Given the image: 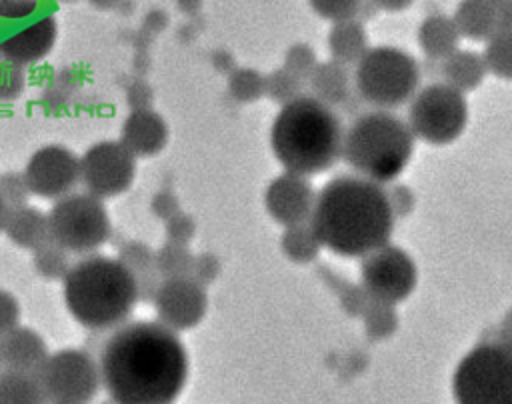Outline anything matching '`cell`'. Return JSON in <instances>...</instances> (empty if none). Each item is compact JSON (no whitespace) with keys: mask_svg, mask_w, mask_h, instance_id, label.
Segmentation results:
<instances>
[{"mask_svg":"<svg viewBox=\"0 0 512 404\" xmlns=\"http://www.w3.org/2000/svg\"><path fill=\"white\" fill-rule=\"evenodd\" d=\"M310 6L320 18L326 20H350L362 6V0H310Z\"/></svg>","mask_w":512,"mask_h":404,"instance_id":"33","label":"cell"},{"mask_svg":"<svg viewBox=\"0 0 512 404\" xmlns=\"http://www.w3.org/2000/svg\"><path fill=\"white\" fill-rule=\"evenodd\" d=\"M512 32V0H496V32Z\"/></svg>","mask_w":512,"mask_h":404,"instance_id":"43","label":"cell"},{"mask_svg":"<svg viewBox=\"0 0 512 404\" xmlns=\"http://www.w3.org/2000/svg\"><path fill=\"white\" fill-rule=\"evenodd\" d=\"M100 374L114 404H172L188 378V354L174 330L136 320L114 328L100 348Z\"/></svg>","mask_w":512,"mask_h":404,"instance_id":"1","label":"cell"},{"mask_svg":"<svg viewBox=\"0 0 512 404\" xmlns=\"http://www.w3.org/2000/svg\"><path fill=\"white\" fill-rule=\"evenodd\" d=\"M412 0H374L376 6L384 8V10H390V12H396V10H402L406 6H410Z\"/></svg>","mask_w":512,"mask_h":404,"instance_id":"44","label":"cell"},{"mask_svg":"<svg viewBox=\"0 0 512 404\" xmlns=\"http://www.w3.org/2000/svg\"><path fill=\"white\" fill-rule=\"evenodd\" d=\"M482 58L486 70H492L504 80H512V32L498 30L488 36Z\"/></svg>","mask_w":512,"mask_h":404,"instance_id":"27","label":"cell"},{"mask_svg":"<svg viewBox=\"0 0 512 404\" xmlns=\"http://www.w3.org/2000/svg\"><path fill=\"white\" fill-rule=\"evenodd\" d=\"M414 134L388 110L360 114L344 132L342 158L360 176L378 184L394 180L410 162Z\"/></svg>","mask_w":512,"mask_h":404,"instance_id":"5","label":"cell"},{"mask_svg":"<svg viewBox=\"0 0 512 404\" xmlns=\"http://www.w3.org/2000/svg\"><path fill=\"white\" fill-rule=\"evenodd\" d=\"M24 68L0 60V102L18 100L24 92Z\"/></svg>","mask_w":512,"mask_h":404,"instance_id":"32","label":"cell"},{"mask_svg":"<svg viewBox=\"0 0 512 404\" xmlns=\"http://www.w3.org/2000/svg\"><path fill=\"white\" fill-rule=\"evenodd\" d=\"M58 26L54 16L46 14L32 24L20 28L18 32L0 38V60L12 62L16 66H30L46 58L56 42Z\"/></svg>","mask_w":512,"mask_h":404,"instance_id":"16","label":"cell"},{"mask_svg":"<svg viewBox=\"0 0 512 404\" xmlns=\"http://www.w3.org/2000/svg\"><path fill=\"white\" fill-rule=\"evenodd\" d=\"M20 322V302L14 294L0 288V336L16 328Z\"/></svg>","mask_w":512,"mask_h":404,"instance_id":"37","label":"cell"},{"mask_svg":"<svg viewBox=\"0 0 512 404\" xmlns=\"http://www.w3.org/2000/svg\"><path fill=\"white\" fill-rule=\"evenodd\" d=\"M38 10V0H0L2 20H22Z\"/></svg>","mask_w":512,"mask_h":404,"instance_id":"40","label":"cell"},{"mask_svg":"<svg viewBox=\"0 0 512 404\" xmlns=\"http://www.w3.org/2000/svg\"><path fill=\"white\" fill-rule=\"evenodd\" d=\"M308 80H310L312 96H316L318 100H322L330 106L344 104L350 96L346 66L336 60L316 64L314 70L310 72Z\"/></svg>","mask_w":512,"mask_h":404,"instance_id":"22","label":"cell"},{"mask_svg":"<svg viewBox=\"0 0 512 404\" xmlns=\"http://www.w3.org/2000/svg\"><path fill=\"white\" fill-rule=\"evenodd\" d=\"M314 52L304 46V44H298V46H292L288 56H286V68L290 74H294L296 78H308L310 72L314 70Z\"/></svg>","mask_w":512,"mask_h":404,"instance_id":"36","label":"cell"},{"mask_svg":"<svg viewBox=\"0 0 512 404\" xmlns=\"http://www.w3.org/2000/svg\"><path fill=\"white\" fill-rule=\"evenodd\" d=\"M458 30L452 18L434 14L420 24L418 42L430 58H446L458 50Z\"/></svg>","mask_w":512,"mask_h":404,"instance_id":"25","label":"cell"},{"mask_svg":"<svg viewBox=\"0 0 512 404\" xmlns=\"http://www.w3.org/2000/svg\"><path fill=\"white\" fill-rule=\"evenodd\" d=\"M90 4H94L96 8H112L116 0H90Z\"/></svg>","mask_w":512,"mask_h":404,"instance_id":"45","label":"cell"},{"mask_svg":"<svg viewBox=\"0 0 512 404\" xmlns=\"http://www.w3.org/2000/svg\"><path fill=\"white\" fill-rule=\"evenodd\" d=\"M314 198L304 176L286 172L268 186L266 208L276 222L288 228L310 220Z\"/></svg>","mask_w":512,"mask_h":404,"instance_id":"15","label":"cell"},{"mask_svg":"<svg viewBox=\"0 0 512 404\" xmlns=\"http://www.w3.org/2000/svg\"><path fill=\"white\" fill-rule=\"evenodd\" d=\"M126 104L130 106V110L150 108V104H152V90H150V86L144 80H134L126 88Z\"/></svg>","mask_w":512,"mask_h":404,"instance_id":"42","label":"cell"},{"mask_svg":"<svg viewBox=\"0 0 512 404\" xmlns=\"http://www.w3.org/2000/svg\"><path fill=\"white\" fill-rule=\"evenodd\" d=\"M298 84H300V78H296L288 70H278L268 80H264V90L268 88L270 98L288 102L294 96H298Z\"/></svg>","mask_w":512,"mask_h":404,"instance_id":"35","label":"cell"},{"mask_svg":"<svg viewBox=\"0 0 512 404\" xmlns=\"http://www.w3.org/2000/svg\"><path fill=\"white\" fill-rule=\"evenodd\" d=\"M194 256L188 252L186 244H176V242H166L156 250V266L160 278H180V276H190Z\"/></svg>","mask_w":512,"mask_h":404,"instance_id":"29","label":"cell"},{"mask_svg":"<svg viewBox=\"0 0 512 404\" xmlns=\"http://www.w3.org/2000/svg\"><path fill=\"white\" fill-rule=\"evenodd\" d=\"M30 188L26 184L24 174L18 172H4L0 174V198L6 208L28 204Z\"/></svg>","mask_w":512,"mask_h":404,"instance_id":"31","label":"cell"},{"mask_svg":"<svg viewBox=\"0 0 512 404\" xmlns=\"http://www.w3.org/2000/svg\"><path fill=\"white\" fill-rule=\"evenodd\" d=\"M150 210L156 218H162V220H168L172 218L174 214L180 212L178 208V198L170 192V190H160L152 196V202H150Z\"/></svg>","mask_w":512,"mask_h":404,"instance_id":"41","label":"cell"},{"mask_svg":"<svg viewBox=\"0 0 512 404\" xmlns=\"http://www.w3.org/2000/svg\"><path fill=\"white\" fill-rule=\"evenodd\" d=\"M62 296L78 324L104 332L128 322L138 302V288L118 258L88 254L68 268Z\"/></svg>","mask_w":512,"mask_h":404,"instance_id":"4","label":"cell"},{"mask_svg":"<svg viewBox=\"0 0 512 404\" xmlns=\"http://www.w3.org/2000/svg\"><path fill=\"white\" fill-rule=\"evenodd\" d=\"M104 404H114V402H112V400H110V402H104Z\"/></svg>","mask_w":512,"mask_h":404,"instance_id":"47","label":"cell"},{"mask_svg":"<svg viewBox=\"0 0 512 404\" xmlns=\"http://www.w3.org/2000/svg\"><path fill=\"white\" fill-rule=\"evenodd\" d=\"M168 140V126L164 118L152 108L130 110L122 122L120 142L134 156H154L158 154Z\"/></svg>","mask_w":512,"mask_h":404,"instance_id":"18","label":"cell"},{"mask_svg":"<svg viewBox=\"0 0 512 404\" xmlns=\"http://www.w3.org/2000/svg\"><path fill=\"white\" fill-rule=\"evenodd\" d=\"M118 260L132 274L138 288V300H152L162 282L156 266V252L144 242L126 240L118 248Z\"/></svg>","mask_w":512,"mask_h":404,"instance_id":"20","label":"cell"},{"mask_svg":"<svg viewBox=\"0 0 512 404\" xmlns=\"http://www.w3.org/2000/svg\"><path fill=\"white\" fill-rule=\"evenodd\" d=\"M194 236V220L182 212L166 220V238L176 244H188Z\"/></svg>","mask_w":512,"mask_h":404,"instance_id":"38","label":"cell"},{"mask_svg":"<svg viewBox=\"0 0 512 404\" xmlns=\"http://www.w3.org/2000/svg\"><path fill=\"white\" fill-rule=\"evenodd\" d=\"M216 276H218V262H216L214 256H210V254L194 256L192 270H190L192 280H196L198 284L204 286V284L212 282Z\"/></svg>","mask_w":512,"mask_h":404,"instance_id":"39","label":"cell"},{"mask_svg":"<svg viewBox=\"0 0 512 404\" xmlns=\"http://www.w3.org/2000/svg\"><path fill=\"white\" fill-rule=\"evenodd\" d=\"M134 176L136 156L120 140H100L80 156V180L100 200L124 194Z\"/></svg>","mask_w":512,"mask_h":404,"instance_id":"11","label":"cell"},{"mask_svg":"<svg viewBox=\"0 0 512 404\" xmlns=\"http://www.w3.org/2000/svg\"><path fill=\"white\" fill-rule=\"evenodd\" d=\"M158 322L174 332L194 328L206 312V292L190 276L164 278L152 298Z\"/></svg>","mask_w":512,"mask_h":404,"instance_id":"14","label":"cell"},{"mask_svg":"<svg viewBox=\"0 0 512 404\" xmlns=\"http://www.w3.org/2000/svg\"><path fill=\"white\" fill-rule=\"evenodd\" d=\"M2 230L12 244L32 252L52 240L48 214L30 204L6 208Z\"/></svg>","mask_w":512,"mask_h":404,"instance_id":"19","label":"cell"},{"mask_svg":"<svg viewBox=\"0 0 512 404\" xmlns=\"http://www.w3.org/2000/svg\"><path fill=\"white\" fill-rule=\"evenodd\" d=\"M32 266L36 274L46 280H62L72 264L68 260V250H64L54 240H50L44 246L34 250Z\"/></svg>","mask_w":512,"mask_h":404,"instance_id":"28","label":"cell"},{"mask_svg":"<svg viewBox=\"0 0 512 404\" xmlns=\"http://www.w3.org/2000/svg\"><path fill=\"white\" fill-rule=\"evenodd\" d=\"M38 376L50 404H88L102 388L98 360L80 348H64L50 354Z\"/></svg>","mask_w":512,"mask_h":404,"instance_id":"10","label":"cell"},{"mask_svg":"<svg viewBox=\"0 0 512 404\" xmlns=\"http://www.w3.org/2000/svg\"><path fill=\"white\" fill-rule=\"evenodd\" d=\"M0 404H48L40 376L0 368Z\"/></svg>","mask_w":512,"mask_h":404,"instance_id":"23","label":"cell"},{"mask_svg":"<svg viewBox=\"0 0 512 404\" xmlns=\"http://www.w3.org/2000/svg\"><path fill=\"white\" fill-rule=\"evenodd\" d=\"M48 356L46 342L32 328L16 326L0 336V364L4 370L38 374Z\"/></svg>","mask_w":512,"mask_h":404,"instance_id":"17","label":"cell"},{"mask_svg":"<svg viewBox=\"0 0 512 404\" xmlns=\"http://www.w3.org/2000/svg\"><path fill=\"white\" fill-rule=\"evenodd\" d=\"M344 128L330 104L312 94H298L278 110L270 146L286 172L312 176L328 170L342 156Z\"/></svg>","mask_w":512,"mask_h":404,"instance_id":"3","label":"cell"},{"mask_svg":"<svg viewBox=\"0 0 512 404\" xmlns=\"http://www.w3.org/2000/svg\"><path fill=\"white\" fill-rule=\"evenodd\" d=\"M442 74L446 84L454 86L460 92H466L482 82L486 74V64L484 58L476 52L454 50L450 56L444 58Z\"/></svg>","mask_w":512,"mask_h":404,"instance_id":"24","label":"cell"},{"mask_svg":"<svg viewBox=\"0 0 512 404\" xmlns=\"http://www.w3.org/2000/svg\"><path fill=\"white\" fill-rule=\"evenodd\" d=\"M0 368H2V364H0Z\"/></svg>","mask_w":512,"mask_h":404,"instance_id":"48","label":"cell"},{"mask_svg":"<svg viewBox=\"0 0 512 404\" xmlns=\"http://www.w3.org/2000/svg\"><path fill=\"white\" fill-rule=\"evenodd\" d=\"M420 82L416 60L394 46L368 48L356 62V92L368 104L380 110L396 108L408 102Z\"/></svg>","mask_w":512,"mask_h":404,"instance_id":"6","label":"cell"},{"mask_svg":"<svg viewBox=\"0 0 512 404\" xmlns=\"http://www.w3.org/2000/svg\"><path fill=\"white\" fill-rule=\"evenodd\" d=\"M468 122V104L464 92L446 82H434L422 88L410 106L408 126L414 136L442 146L456 140Z\"/></svg>","mask_w":512,"mask_h":404,"instance_id":"9","label":"cell"},{"mask_svg":"<svg viewBox=\"0 0 512 404\" xmlns=\"http://www.w3.org/2000/svg\"><path fill=\"white\" fill-rule=\"evenodd\" d=\"M24 178L30 194L44 200H58L80 182V158L66 146L46 144L32 152Z\"/></svg>","mask_w":512,"mask_h":404,"instance_id":"12","label":"cell"},{"mask_svg":"<svg viewBox=\"0 0 512 404\" xmlns=\"http://www.w3.org/2000/svg\"><path fill=\"white\" fill-rule=\"evenodd\" d=\"M456 404H512V346L484 342L472 348L452 376Z\"/></svg>","mask_w":512,"mask_h":404,"instance_id":"7","label":"cell"},{"mask_svg":"<svg viewBox=\"0 0 512 404\" xmlns=\"http://www.w3.org/2000/svg\"><path fill=\"white\" fill-rule=\"evenodd\" d=\"M362 280L370 296L394 304L412 292L416 268L404 250L384 244L364 256Z\"/></svg>","mask_w":512,"mask_h":404,"instance_id":"13","label":"cell"},{"mask_svg":"<svg viewBox=\"0 0 512 404\" xmlns=\"http://www.w3.org/2000/svg\"><path fill=\"white\" fill-rule=\"evenodd\" d=\"M452 20L458 34L484 40L496 32V0H462Z\"/></svg>","mask_w":512,"mask_h":404,"instance_id":"21","label":"cell"},{"mask_svg":"<svg viewBox=\"0 0 512 404\" xmlns=\"http://www.w3.org/2000/svg\"><path fill=\"white\" fill-rule=\"evenodd\" d=\"M328 46H330V52L336 62H340L344 66L356 64L362 58V54L368 50L364 28L358 22H354L352 18L340 20L334 24V28L328 36Z\"/></svg>","mask_w":512,"mask_h":404,"instance_id":"26","label":"cell"},{"mask_svg":"<svg viewBox=\"0 0 512 404\" xmlns=\"http://www.w3.org/2000/svg\"><path fill=\"white\" fill-rule=\"evenodd\" d=\"M48 220L52 240L74 254H92L112 232L104 202L88 192H70L58 198Z\"/></svg>","mask_w":512,"mask_h":404,"instance_id":"8","label":"cell"},{"mask_svg":"<svg viewBox=\"0 0 512 404\" xmlns=\"http://www.w3.org/2000/svg\"><path fill=\"white\" fill-rule=\"evenodd\" d=\"M4 216H6V206H4V202H2V198H0V230H2V226H4Z\"/></svg>","mask_w":512,"mask_h":404,"instance_id":"46","label":"cell"},{"mask_svg":"<svg viewBox=\"0 0 512 404\" xmlns=\"http://www.w3.org/2000/svg\"><path fill=\"white\" fill-rule=\"evenodd\" d=\"M308 222L320 246L346 258H364L388 244L394 208L378 182L360 174H340L316 194Z\"/></svg>","mask_w":512,"mask_h":404,"instance_id":"2","label":"cell"},{"mask_svg":"<svg viewBox=\"0 0 512 404\" xmlns=\"http://www.w3.org/2000/svg\"><path fill=\"white\" fill-rule=\"evenodd\" d=\"M230 92L238 100H254L264 92V80L252 70H238L230 76Z\"/></svg>","mask_w":512,"mask_h":404,"instance_id":"34","label":"cell"},{"mask_svg":"<svg viewBox=\"0 0 512 404\" xmlns=\"http://www.w3.org/2000/svg\"><path fill=\"white\" fill-rule=\"evenodd\" d=\"M318 246H320V242H318L310 222L288 226V230L284 234V250L290 258L300 260V262L310 260L316 256Z\"/></svg>","mask_w":512,"mask_h":404,"instance_id":"30","label":"cell"}]
</instances>
